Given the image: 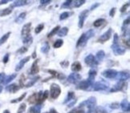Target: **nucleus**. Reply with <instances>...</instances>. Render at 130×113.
Returning a JSON list of instances; mask_svg holds the SVG:
<instances>
[{
    "label": "nucleus",
    "mask_w": 130,
    "mask_h": 113,
    "mask_svg": "<svg viewBox=\"0 0 130 113\" xmlns=\"http://www.w3.org/2000/svg\"><path fill=\"white\" fill-rule=\"evenodd\" d=\"M48 96H49V91L46 90V91H45L43 93V97H42V100H43V102L45 100H46V99H47Z\"/></svg>",
    "instance_id": "nucleus-48"
},
{
    "label": "nucleus",
    "mask_w": 130,
    "mask_h": 113,
    "mask_svg": "<svg viewBox=\"0 0 130 113\" xmlns=\"http://www.w3.org/2000/svg\"><path fill=\"white\" fill-rule=\"evenodd\" d=\"M10 35H11V32H7V33L5 34V35H3L1 38H0V46L3 45V43H5L7 42V40L10 37Z\"/></svg>",
    "instance_id": "nucleus-30"
},
{
    "label": "nucleus",
    "mask_w": 130,
    "mask_h": 113,
    "mask_svg": "<svg viewBox=\"0 0 130 113\" xmlns=\"http://www.w3.org/2000/svg\"><path fill=\"white\" fill-rule=\"evenodd\" d=\"M119 81L124 82L125 80H128L129 79V72L126 71H122L121 72H118V74L116 77Z\"/></svg>",
    "instance_id": "nucleus-12"
},
{
    "label": "nucleus",
    "mask_w": 130,
    "mask_h": 113,
    "mask_svg": "<svg viewBox=\"0 0 130 113\" xmlns=\"http://www.w3.org/2000/svg\"><path fill=\"white\" fill-rule=\"evenodd\" d=\"M128 7H129V3H127L125 4H124L123 6H122V7L121 8V13H124V11H126L127 9L128 8Z\"/></svg>",
    "instance_id": "nucleus-44"
},
{
    "label": "nucleus",
    "mask_w": 130,
    "mask_h": 113,
    "mask_svg": "<svg viewBox=\"0 0 130 113\" xmlns=\"http://www.w3.org/2000/svg\"><path fill=\"white\" fill-rule=\"evenodd\" d=\"M74 97H75V93L72 92V91H69L68 93L66 100H65V101H64V104H65V103H67L68 101H70V100H72V99H74Z\"/></svg>",
    "instance_id": "nucleus-39"
},
{
    "label": "nucleus",
    "mask_w": 130,
    "mask_h": 113,
    "mask_svg": "<svg viewBox=\"0 0 130 113\" xmlns=\"http://www.w3.org/2000/svg\"><path fill=\"white\" fill-rule=\"evenodd\" d=\"M111 36H112V29L109 28L106 32H104L103 35L99 38L98 41L101 42V43H104V42L108 41V39L111 38Z\"/></svg>",
    "instance_id": "nucleus-10"
},
{
    "label": "nucleus",
    "mask_w": 130,
    "mask_h": 113,
    "mask_svg": "<svg viewBox=\"0 0 130 113\" xmlns=\"http://www.w3.org/2000/svg\"><path fill=\"white\" fill-rule=\"evenodd\" d=\"M3 113H10V111H9L8 110H5Z\"/></svg>",
    "instance_id": "nucleus-62"
},
{
    "label": "nucleus",
    "mask_w": 130,
    "mask_h": 113,
    "mask_svg": "<svg viewBox=\"0 0 130 113\" xmlns=\"http://www.w3.org/2000/svg\"><path fill=\"white\" fill-rule=\"evenodd\" d=\"M51 3V0H41L40 1V3L42 5H46V4H48Z\"/></svg>",
    "instance_id": "nucleus-54"
},
{
    "label": "nucleus",
    "mask_w": 130,
    "mask_h": 113,
    "mask_svg": "<svg viewBox=\"0 0 130 113\" xmlns=\"http://www.w3.org/2000/svg\"><path fill=\"white\" fill-rule=\"evenodd\" d=\"M96 71L92 68V69H91L88 71V80L90 83H93V81L95 80V78H96Z\"/></svg>",
    "instance_id": "nucleus-21"
},
{
    "label": "nucleus",
    "mask_w": 130,
    "mask_h": 113,
    "mask_svg": "<svg viewBox=\"0 0 130 113\" xmlns=\"http://www.w3.org/2000/svg\"><path fill=\"white\" fill-rule=\"evenodd\" d=\"M116 8L115 7H113V8H112L111 9V11H110V12H109V15L111 16V17H113L114 15H115V13H116Z\"/></svg>",
    "instance_id": "nucleus-52"
},
{
    "label": "nucleus",
    "mask_w": 130,
    "mask_h": 113,
    "mask_svg": "<svg viewBox=\"0 0 130 113\" xmlns=\"http://www.w3.org/2000/svg\"><path fill=\"white\" fill-rule=\"evenodd\" d=\"M63 39H57V40H56V42L54 43V47L55 48H59L63 46Z\"/></svg>",
    "instance_id": "nucleus-37"
},
{
    "label": "nucleus",
    "mask_w": 130,
    "mask_h": 113,
    "mask_svg": "<svg viewBox=\"0 0 130 113\" xmlns=\"http://www.w3.org/2000/svg\"><path fill=\"white\" fill-rule=\"evenodd\" d=\"M26 104H22L20 106H19V110H18V113H23L25 111V110H26Z\"/></svg>",
    "instance_id": "nucleus-43"
},
{
    "label": "nucleus",
    "mask_w": 130,
    "mask_h": 113,
    "mask_svg": "<svg viewBox=\"0 0 130 113\" xmlns=\"http://www.w3.org/2000/svg\"><path fill=\"white\" fill-rule=\"evenodd\" d=\"M30 59H31V57H30V56H27V57H25L24 59H23V60H21L20 61H19V63H18V64L16 65L15 71H20L22 68L24 67V65L26 64V63L30 60Z\"/></svg>",
    "instance_id": "nucleus-14"
},
{
    "label": "nucleus",
    "mask_w": 130,
    "mask_h": 113,
    "mask_svg": "<svg viewBox=\"0 0 130 113\" xmlns=\"http://www.w3.org/2000/svg\"><path fill=\"white\" fill-rule=\"evenodd\" d=\"M104 22H105V19L104 18H98L93 23V26L95 27H100L101 26L103 25Z\"/></svg>",
    "instance_id": "nucleus-31"
},
{
    "label": "nucleus",
    "mask_w": 130,
    "mask_h": 113,
    "mask_svg": "<svg viewBox=\"0 0 130 113\" xmlns=\"http://www.w3.org/2000/svg\"><path fill=\"white\" fill-rule=\"evenodd\" d=\"M50 74H52V75H53L54 76H56L58 80H64L65 78H66V76H65L63 73H59V72H58V71H55V70H48L47 71Z\"/></svg>",
    "instance_id": "nucleus-19"
},
{
    "label": "nucleus",
    "mask_w": 130,
    "mask_h": 113,
    "mask_svg": "<svg viewBox=\"0 0 130 113\" xmlns=\"http://www.w3.org/2000/svg\"><path fill=\"white\" fill-rule=\"evenodd\" d=\"M8 3L7 0H4V1H0V5H2V4H6V3Z\"/></svg>",
    "instance_id": "nucleus-58"
},
{
    "label": "nucleus",
    "mask_w": 130,
    "mask_h": 113,
    "mask_svg": "<svg viewBox=\"0 0 130 113\" xmlns=\"http://www.w3.org/2000/svg\"><path fill=\"white\" fill-rule=\"evenodd\" d=\"M27 51V47H22L18 50V53H19V54L26 53Z\"/></svg>",
    "instance_id": "nucleus-47"
},
{
    "label": "nucleus",
    "mask_w": 130,
    "mask_h": 113,
    "mask_svg": "<svg viewBox=\"0 0 130 113\" xmlns=\"http://www.w3.org/2000/svg\"><path fill=\"white\" fill-rule=\"evenodd\" d=\"M89 39V37L86 35V33H83L81 36L79 38L78 41L76 43V47H84L86 45V43L88 42V40Z\"/></svg>",
    "instance_id": "nucleus-8"
},
{
    "label": "nucleus",
    "mask_w": 130,
    "mask_h": 113,
    "mask_svg": "<svg viewBox=\"0 0 130 113\" xmlns=\"http://www.w3.org/2000/svg\"><path fill=\"white\" fill-rule=\"evenodd\" d=\"M12 12V9L11 7H8V8H5L0 11V16H7L8 14H10Z\"/></svg>",
    "instance_id": "nucleus-26"
},
{
    "label": "nucleus",
    "mask_w": 130,
    "mask_h": 113,
    "mask_svg": "<svg viewBox=\"0 0 130 113\" xmlns=\"http://www.w3.org/2000/svg\"><path fill=\"white\" fill-rule=\"evenodd\" d=\"M88 13H89V11H88V10H84V11H83L80 14H79V23H78L79 28H82L84 27L85 19L88 16Z\"/></svg>",
    "instance_id": "nucleus-5"
},
{
    "label": "nucleus",
    "mask_w": 130,
    "mask_h": 113,
    "mask_svg": "<svg viewBox=\"0 0 130 113\" xmlns=\"http://www.w3.org/2000/svg\"><path fill=\"white\" fill-rule=\"evenodd\" d=\"M6 75H5V73L2 72V73H0V84H2V83H4L5 81V79H6Z\"/></svg>",
    "instance_id": "nucleus-45"
},
{
    "label": "nucleus",
    "mask_w": 130,
    "mask_h": 113,
    "mask_svg": "<svg viewBox=\"0 0 130 113\" xmlns=\"http://www.w3.org/2000/svg\"><path fill=\"white\" fill-rule=\"evenodd\" d=\"M32 42H33V38L31 35V34H30L29 35L24 37L23 39V43L24 44H26V45H31V44L32 43Z\"/></svg>",
    "instance_id": "nucleus-25"
},
{
    "label": "nucleus",
    "mask_w": 130,
    "mask_h": 113,
    "mask_svg": "<svg viewBox=\"0 0 130 113\" xmlns=\"http://www.w3.org/2000/svg\"><path fill=\"white\" fill-rule=\"evenodd\" d=\"M93 85V83H90L88 80H83L81 82H79L78 83V88L79 89H81V90H88L89 89L90 87H92Z\"/></svg>",
    "instance_id": "nucleus-11"
},
{
    "label": "nucleus",
    "mask_w": 130,
    "mask_h": 113,
    "mask_svg": "<svg viewBox=\"0 0 130 113\" xmlns=\"http://www.w3.org/2000/svg\"><path fill=\"white\" fill-rule=\"evenodd\" d=\"M96 100L95 97H90L88 99L85 101L82 102L80 104H79V107H82L84 106H86L88 107V109L92 111L95 109V107H96Z\"/></svg>",
    "instance_id": "nucleus-1"
},
{
    "label": "nucleus",
    "mask_w": 130,
    "mask_h": 113,
    "mask_svg": "<svg viewBox=\"0 0 130 113\" xmlns=\"http://www.w3.org/2000/svg\"><path fill=\"white\" fill-rule=\"evenodd\" d=\"M72 0H68V1H65V2L63 3L62 7H63V8L72 7Z\"/></svg>",
    "instance_id": "nucleus-40"
},
{
    "label": "nucleus",
    "mask_w": 130,
    "mask_h": 113,
    "mask_svg": "<svg viewBox=\"0 0 130 113\" xmlns=\"http://www.w3.org/2000/svg\"><path fill=\"white\" fill-rule=\"evenodd\" d=\"M104 56H105V52H104L103 50H101V51H97L96 59L97 61H102L104 60Z\"/></svg>",
    "instance_id": "nucleus-28"
},
{
    "label": "nucleus",
    "mask_w": 130,
    "mask_h": 113,
    "mask_svg": "<svg viewBox=\"0 0 130 113\" xmlns=\"http://www.w3.org/2000/svg\"><path fill=\"white\" fill-rule=\"evenodd\" d=\"M100 6V3H95V4H93L92 6L91 7V8H90V10L91 11H92V10H94V9H96L97 7H99Z\"/></svg>",
    "instance_id": "nucleus-55"
},
{
    "label": "nucleus",
    "mask_w": 130,
    "mask_h": 113,
    "mask_svg": "<svg viewBox=\"0 0 130 113\" xmlns=\"http://www.w3.org/2000/svg\"><path fill=\"white\" fill-rule=\"evenodd\" d=\"M128 24H129V17H128L127 19H125V20L124 21V26L128 25Z\"/></svg>",
    "instance_id": "nucleus-56"
},
{
    "label": "nucleus",
    "mask_w": 130,
    "mask_h": 113,
    "mask_svg": "<svg viewBox=\"0 0 130 113\" xmlns=\"http://www.w3.org/2000/svg\"><path fill=\"white\" fill-rule=\"evenodd\" d=\"M125 87V83L123 82V81H119L117 83L114 85V87L111 89V92H115V91H121L123 89V87Z\"/></svg>",
    "instance_id": "nucleus-16"
},
{
    "label": "nucleus",
    "mask_w": 130,
    "mask_h": 113,
    "mask_svg": "<svg viewBox=\"0 0 130 113\" xmlns=\"http://www.w3.org/2000/svg\"><path fill=\"white\" fill-rule=\"evenodd\" d=\"M84 3H85L84 0H75V1H72V7H79L84 4Z\"/></svg>",
    "instance_id": "nucleus-29"
},
{
    "label": "nucleus",
    "mask_w": 130,
    "mask_h": 113,
    "mask_svg": "<svg viewBox=\"0 0 130 113\" xmlns=\"http://www.w3.org/2000/svg\"><path fill=\"white\" fill-rule=\"evenodd\" d=\"M71 113H72V112H71Z\"/></svg>",
    "instance_id": "nucleus-64"
},
{
    "label": "nucleus",
    "mask_w": 130,
    "mask_h": 113,
    "mask_svg": "<svg viewBox=\"0 0 130 113\" xmlns=\"http://www.w3.org/2000/svg\"><path fill=\"white\" fill-rule=\"evenodd\" d=\"M118 35L117 34H115L114 35V39H113V43L112 44H119L118 43Z\"/></svg>",
    "instance_id": "nucleus-51"
},
{
    "label": "nucleus",
    "mask_w": 130,
    "mask_h": 113,
    "mask_svg": "<svg viewBox=\"0 0 130 113\" xmlns=\"http://www.w3.org/2000/svg\"><path fill=\"white\" fill-rule=\"evenodd\" d=\"M59 28H60V27H59V26H56V27H54V28L52 29V31L47 35V37H48V38H51V37H52L54 35H56V34H57V32H58L59 30Z\"/></svg>",
    "instance_id": "nucleus-36"
},
{
    "label": "nucleus",
    "mask_w": 130,
    "mask_h": 113,
    "mask_svg": "<svg viewBox=\"0 0 130 113\" xmlns=\"http://www.w3.org/2000/svg\"><path fill=\"white\" fill-rule=\"evenodd\" d=\"M69 16H70V13L68 12V11H65V12H63L60 14V16H59V19H60V20H64V19L68 18Z\"/></svg>",
    "instance_id": "nucleus-41"
},
{
    "label": "nucleus",
    "mask_w": 130,
    "mask_h": 113,
    "mask_svg": "<svg viewBox=\"0 0 130 113\" xmlns=\"http://www.w3.org/2000/svg\"><path fill=\"white\" fill-rule=\"evenodd\" d=\"M60 65H61L62 67H68V65H69V62L67 61V60H63V61H62V62L60 63Z\"/></svg>",
    "instance_id": "nucleus-50"
},
{
    "label": "nucleus",
    "mask_w": 130,
    "mask_h": 113,
    "mask_svg": "<svg viewBox=\"0 0 130 113\" xmlns=\"http://www.w3.org/2000/svg\"><path fill=\"white\" fill-rule=\"evenodd\" d=\"M16 77V74H12L11 76H6V79H5V81H4V84H7V83H11L14 78Z\"/></svg>",
    "instance_id": "nucleus-33"
},
{
    "label": "nucleus",
    "mask_w": 130,
    "mask_h": 113,
    "mask_svg": "<svg viewBox=\"0 0 130 113\" xmlns=\"http://www.w3.org/2000/svg\"><path fill=\"white\" fill-rule=\"evenodd\" d=\"M68 33V28L64 27H62L59 30V31L57 32V35L59 36V37H63V36H66Z\"/></svg>",
    "instance_id": "nucleus-24"
},
{
    "label": "nucleus",
    "mask_w": 130,
    "mask_h": 113,
    "mask_svg": "<svg viewBox=\"0 0 130 113\" xmlns=\"http://www.w3.org/2000/svg\"><path fill=\"white\" fill-rule=\"evenodd\" d=\"M26 93H23V95H21L20 96H19L18 99H16V100H11V103L12 104H14V103H18V102H20V101H22L24 98H25V96H26Z\"/></svg>",
    "instance_id": "nucleus-42"
},
{
    "label": "nucleus",
    "mask_w": 130,
    "mask_h": 113,
    "mask_svg": "<svg viewBox=\"0 0 130 113\" xmlns=\"http://www.w3.org/2000/svg\"><path fill=\"white\" fill-rule=\"evenodd\" d=\"M84 63L90 67H94L98 65V61L96 60V57L93 55H92V54H90V55L85 57V59H84Z\"/></svg>",
    "instance_id": "nucleus-4"
},
{
    "label": "nucleus",
    "mask_w": 130,
    "mask_h": 113,
    "mask_svg": "<svg viewBox=\"0 0 130 113\" xmlns=\"http://www.w3.org/2000/svg\"><path fill=\"white\" fill-rule=\"evenodd\" d=\"M111 47H112V50L113 53L116 55H123V54H124V52H125V49L121 47L119 44H112Z\"/></svg>",
    "instance_id": "nucleus-9"
},
{
    "label": "nucleus",
    "mask_w": 130,
    "mask_h": 113,
    "mask_svg": "<svg viewBox=\"0 0 130 113\" xmlns=\"http://www.w3.org/2000/svg\"><path fill=\"white\" fill-rule=\"evenodd\" d=\"M81 68H82V66H81V63L78 62V61H76V62H74L72 66H71V69L72 71L74 72H78L81 70Z\"/></svg>",
    "instance_id": "nucleus-20"
},
{
    "label": "nucleus",
    "mask_w": 130,
    "mask_h": 113,
    "mask_svg": "<svg viewBox=\"0 0 130 113\" xmlns=\"http://www.w3.org/2000/svg\"><path fill=\"white\" fill-rule=\"evenodd\" d=\"M117 74V71L115 69H107L102 72V76L106 79H116Z\"/></svg>",
    "instance_id": "nucleus-6"
},
{
    "label": "nucleus",
    "mask_w": 130,
    "mask_h": 113,
    "mask_svg": "<svg viewBox=\"0 0 130 113\" xmlns=\"http://www.w3.org/2000/svg\"><path fill=\"white\" fill-rule=\"evenodd\" d=\"M43 27H44V24L43 23L39 24V25L36 27V29H35V32H36V35H37V34H39L43 30Z\"/></svg>",
    "instance_id": "nucleus-38"
},
{
    "label": "nucleus",
    "mask_w": 130,
    "mask_h": 113,
    "mask_svg": "<svg viewBox=\"0 0 130 113\" xmlns=\"http://www.w3.org/2000/svg\"><path fill=\"white\" fill-rule=\"evenodd\" d=\"M6 90L11 93H15L19 90V85L16 84V83H11V84L8 85L6 87Z\"/></svg>",
    "instance_id": "nucleus-18"
},
{
    "label": "nucleus",
    "mask_w": 130,
    "mask_h": 113,
    "mask_svg": "<svg viewBox=\"0 0 130 113\" xmlns=\"http://www.w3.org/2000/svg\"><path fill=\"white\" fill-rule=\"evenodd\" d=\"M26 15H27V13L26 12H22V13H20L18 15V17L16 18L15 22L18 23H21L22 22H23L25 18H26Z\"/></svg>",
    "instance_id": "nucleus-27"
},
{
    "label": "nucleus",
    "mask_w": 130,
    "mask_h": 113,
    "mask_svg": "<svg viewBox=\"0 0 130 113\" xmlns=\"http://www.w3.org/2000/svg\"><path fill=\"white\" fill-rule=\"evenodd\" d=\"M39 76H37V77H35V78H33V79H31L26 84H25V86H26L27 87H31L35 83H36L37 80H38V79H39Z\"/></svg>",
    "instance_id": "nucleus-35"
},
{
    "label": "nucleus",
    "mask_w": 130,
    "mask_h": 113,
    "mask_svg": "<svg viewBox=\"0 0 130 113\" xmlns=\"http://www.w3.org/2000/svg\"><path fill=\"white\" fill-rule=\"evenodd\" d=\"M31 23H26L22 28V31H21V35L23 37H26L30 35V32H31Z\"/></svg>",
    "instance_id": "nucleus-13"
},
{
    "label": "nucleus",
    "mask_w": 130,
    "mask_h": 113,
    "mask_svg": "<svg viewBox=\"0 0 130 113\" xmlns=\"http://www.w3.org/2000/svg\"><path fill=\"white\" fill-rule=\"evenodd\" d=\"M50 96L52 98V99L56 100L59 96L61 93V89L59 86L56 83H52L51 85V88H50Z\"/></svg>",
    "instance_id": "nucleus-2"
},
{
    "label": "nucleus",
    "mask_w": 130,
    "mask_h": 113,
    "mask_svg": "<svg viewBox=\"0 0 130 113\" xmlns=\"http://www.w3.org/2000/svg\"><path fill=\"white\" fill-rule=\"evenodd\" d=\"M41 108H42V105L38 104L35 105L32 107V108H31V111H32V113H40Z\"/></svg>",
    "instance_id": "nucleus-34"
},
{
    "label": "nucleus",
    "mask_w": 130,
    "mask_h": 113,
    "mask_svg": "<svg viewBox=\"0 0 130 113\" xmlns=\"http://www.w3.org/2000/svg\"><path fill=\"white\" fill-rule=\"evenodd\" d=\"M96 111H100L101 113H106L105 109H104L102 107H97V108H96Z\"/></svg>",
    "instance_id": "nucleus-53"
},
{
    "label": "nucleus",
    "mask_w": 130,
    "mask_h": 113,
    "mask_svg": "<svg viewBox=\"0 0 130 113\" xmlns=\"http://www.w3.org/2000/svg\"><path fill=\"white\" fill-rule=\"evenodd\" d=\"M120 107H121V109L123 111L128 112L130 110V105H129V102L128 101L127 99H124L121 101V103L120 104Z\"/></svg>",
    "instance_id": "nucleus-15"
},
{
    "label": "nucleus",
    "mask_w": 130,
    "mask_h": 113,
    "mask_svg": "<svg viewBox=\"0 0 130 113\" xmlns=\"http://www.w3.org/2000/svg\"><path fill=\"white\" fill-rule=\"evenodd\" d=\"M28 102L30 104H36V103H39V95L38 93H34L31 96L29 97Z\"/></svg>",
    "instance_id": "nucleus-23"
},
{
    "label": "nucleus",
    "mask_w": 130,
    "mask_h": 113,
    "mask_svg": "<svg viewBox=\"0 0 130 113\" xmlns=\"http://www.w3.org/2000/svg\"><path fill=\"white\" fill-rule=\"evenodd\" d=\"M51 113H58V112H57L56 110H55L54 108H52V109H51Z\"/></svg>",
    "instance_id": "nucleus-59"
},
{
    "label": "nucleus",
    "mask_w": 130,
    "mask_h": 113,
    "mask_svg": "<svg viewBox=\"0 0 130 113\" xmlns=\"http://www.w3.org/2000/svg\"><path fill=\"white\" fill-rule=\"evenodd\" d=\"M110 107L112 109H118L120 107V104L119 103H112V104H110Z\"/></svg>",
    "instance_id": "nucleus-46"
},
{
    "label": "nucleus",
    "mask_w": 130,
    "mask_h": 113,
    "mask_svg": "<svg viewBox=\"0 0 130 113\" xmlns=\"http://www.w3.org/2000/svg\"><path fill=\"white\" fill-rule=\"evenodd\" d=\"M109 86V83L105 81V80H101V81H98L96 83H93V90L94 91H104L106 90L107 88Z\"/></svg>",
    "instance_id": "nucleus-3"
},
{
    "label": "nucleus",
    "mask_w": 130,
    "mask_h": 113,
    "mask_svg": "<svg viewBox=\"0 0 130 113\" xmlns=\"http://www.w3.org/2000/svg\"><path fill=\"white\" fill-rule=\"evenodd\" d=\"M29 3V1H27V0H17V1H14L11 7H23L25 6Z\"/></svg>",
    "instance_id": "nucleus-22"
},
{
    "label": "nucleus",
    "mask_w": 130,
    "mask_h": 113,
    "mask_svg": "<svg viewBox=\"0 0 130 113\" xmlns=\"http://www.w3.org/2000/svg\"><path fill=\"white\" fill-rule=\"evenodd\" d=\"M76 100H74V101H72V103H70V104H68V106L69 107H72L75 104H76Z\"/></svg>",
    "instance_id": "nucleus-57"
},
{
    "label": "nucleus",
    "mask_w": 130,
    "mask_h": 113,
    "mask_svg": "<svg viewBox=\"0 0 130 113\" xmlns=\"http://www.w3.org/2000/svg\"><path fill=\"white\" fill-rule=\"evenodd\" d=\"M47 113H49V112H47Z\"/></svg>",
    "instance_id": "nucleus-63"
},
{
    "label": "nucleus",
    "mask_w": 130,
    "mask_h": 113,
    "mask_svg": "<svg viewBox=\"0 0 130 113\" xmlns=\"http://www.w3.org/2000/svg\"><path fill=\"white\" fill-rule=\"evenodd\" d=\"M49 50H50V45L47 43H44L41 47V52H43L44 54H47L49 51Z\"/></svg>",
    "instance_id": "nucleus-32"
},
{
    "label": "nucleus",
    "mask_w": 130,
    "mask_h": 113,
    "mask_svg": "<svg viewBox=\"0 0 130 113\" xmlns=\"http://www.w3.org/2000/svg\"><path fill=\"white\" fill-rule=\"evenodd\" d=\"M3 89V86H1V85H0V93H1V92H2Z\"/></svg>",
    "instance_id": "nucleus-61"
},
{
    "label": "nucleus",
    "mask_w": 130,
    "mask_h": 113,
    "mask_svg": "<svg viewBox=\"0 0 130 113\" xmlns=\"http://www.w3.org/2000/svg\"><path fill=\"white\" fill-rule=\"evenodd\" d=\"M79 80H81V76L76 72L72 73V74H70L68 77V81L70 83H72V84L77 83Z\"/></svg>",
    "instance_id": "nucleus-7"
},
{
    "label": "nucleus",
    "mask_w": 130,
    "mask_h": 113,
    "mask_svg": "<svg viewBox=\"0 0 130 113\" xmlns=\"http://www.w3.org/2000/svg\"><path fill=\"white\" fill-rule=\"evenodd\" d=\"M39 66H38V60H35L34 63H32L31 70H30V74L31 75H36L37 73H39Z\"/></svg>",
    "instance_id": "nucleus-17"
},
{
    "label": "nucleus",
    "mask_w": 130,
    "mask_h": 113,
    "mask_svg": "<svg viewBox=\"0 0 130 113\" xmlns=\"http://www.w3.org/2000/svg\"><path fill=\"white\" fill-rule=\"evenodd\" d=\"M36 52H34V53H33V55H32V58L36 59Z\"/></svg>",
    "instance_id": "nucleus-60"
},
{
    "label": "nucleus",
    "mask_w": 130,
    "mask_h": 113,
    "mask_svg": "<svg viewBox=\"0 0 130 113\" xmlns=\"http://www.w3.org/2000/svg\"><path fill=\"white\" fill-rule=\"evenodd\" d=\"M9 56H10V55H9L8 53L5 55V56H4L3 59V62L4 63H7L8 62V60H9Z\"/></svg>",
    "instance_id": "nucleus-49"
}]
</instances>
